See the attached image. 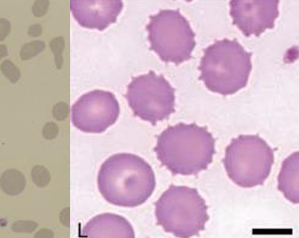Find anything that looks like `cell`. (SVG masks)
I'll return each mask as SVG.
<instances>
[{
	"instance_id": "cell-1",
	"label": "cell",
	"mask_w": 299,
	"mask_h": 238,
	"mask_svg": "<svg viewBox=\"0 0 299 238\" xmlns=\"http://www.w3.org/2000/svg\"><path fill=\"white\" fill-rule=\"evenodd\" d=\"M155 152L173 174L196 175L212 162L215 138L206 127L179 123L159 135Z\"/></svg>"
},
{
	"instance_id": "cell-2",
	"label": "cell",
	"mask_w": 299,
	"mask_h": 238,
	"mask_svg": "<svg viewBox=\"0 0 299 238\" xmlns=\"http://www.w3.org/2000/svg\"><path fill=\"white\" fill-rule=\"evenodd\" d=\"M98 188L108 203L121 207L144 204L155 191L151 166L141 157L119 153L109 157L98 173Z\"/></svg>"
},
{
	"instance_id": "cell-3",
	"label": "cell",
	"mask_w": 299,
	"mask_h": 238,
	"mask_svg": "<svg viewBox=\"0 0 299 238\" xmlns=\"http://www.w3.org/2000/svg\"><path fill=\"white\" fill-rule=\"evenodd\" d=\"M252 53L237 40H218L203 51L199 79L214 93L228 96L247 86L252 70Z\"/></svg>"
},
{
	"instance_id": "cell-4",
	"label": "cell",
	"mask_w": 299,
	"mask_h": 238,
	"mask_svg": "<svg viewBox=\"0 0 299 238\" xmlns=\"http://www.w3.org/2000/svg\"><path fill=\"white\" fill-rule=\"evenodd\" d=\"M155 205L157 224L176 237L198 235L209 219L205 200L195 188L170 185Z\"/></svg>"
},
{
	"instance_id": "cell-5",
	"label": "cell",
	"mask_w": 299,
	"mask_h": 238,
	"mask_svg": "<svg viewBox=\"0 0 299 238\" xmlns=\"http://www.w3.org/2000/svg\"><path fill=\"white\" fill-rule=\"evenodd\" d=\"M274 162V150L259 135H242L233 139L223 159L227 175L242 188L263 185Z\"/></svg>"
},
{
	"instance_id": "cell-6",
	"label": "cell",
	"mask_w": 299,
	"mask_h": 238,
	"mask_svg": "<svg viewBox=\"0 0 299 238\" xmlns=\"http://www.w3.org/2000/svg\"><path fill=\"white\" fill-rule=\"evenodd\" d=\"M150 49L166 63L180 65L192 58L195 34L180 10H161L147 25Z\"/></svg>"
},
{
	"instance_id": "cell-7",
	"label": "cell",
	"mask_w": 299,
	"mask_h": 238,
	"mask_svg": "<svg viewBox=\"0 0 299 238\" xmlns=\"http://www.w3.org/2000/svg\"><path fill=\"white\" fill-rule=\"evenodd\" d=\"M124 97L134 115L152 125L175 112V89L154 71L134 77Z\"/></svg>"
},
{
	"instance_id": "cell-8",
	"label": "cell",
	"mask_w": 299,
	"mask_h": 238,
	"mask_svg": "<svg viewBox=\"0 0 299 238\" xmlns=\"http://www.w3.org/2000/svg\"><path fill=\"white\" fill-rule=\"evenodd\" d=\"M120 107L115 95L105 90L84 94L71 107V122L86 133L100 134L118 119Z\"/></svg>"
},
{
	"instance_id": "cell-9",
	"label": "cell",
	"mask_w": 299,
	"mask_h": 238,
	"mask_svg": "<svg viewBox=\"0 0 299 238\" xmlns=\"http://www.w3.org/2000/svg\"><path fill=\"white\" fill-rule=\"evenodd\" d=\"M279 1H230V15L234 25L246 36H259L273 29L279 16Z\"/></svg>"
},
{
	"instance_id": "cell-10",
	"label": "cell",
	"mask_w": 299,
	"mask_h": 238,
	"mask_svg": "<svg viewBox=\"0 0 299 238\" xmlns=\"http://www.w3.org/2000/svg\"><path fill=\"white\" fill-rule=\"evenodd\" d=\"M120 0H73L70 10L74 18L83 28L104 30L115 23L123 10Z\"/></svg>"
},
{
	"instance_id": "cell-11",
	"label": "cell",
	"mask_w": 299,
	"mask_h": 238,
	"mask_svg": "<svg viewBox=\"0 0 299 238\" xmlns=\"http://www.w3.org/2000/svg\"><path fill=\"white\" fill-rule=\"evenodd\" d=\"M82 234L87 237H135L130 222L123 216L113 213H103L93 218L83 227Z\"/></svg>"
},
{
	"instance_id": "cell-12",
	"label": "cell",
	"mask_w": 299,
	"mask_h": 238,
	"mask_svg": "<svg viewBox=\"0 0 299 238\" xmlns=\"http://www.w3.org/2000/svg\"><path fill=\"white\" fill-rule=\"evenodd\" d=\"M298 152H295L285 159L278 177V189L285 198L298 204Z\"/></svg>"
},
{
	"instance_id": "cell-13",
	"label": "cell",
	"mask_w": 299,
	"mask_h": 238,
	"mask_svg": "<svg viewBox=\"0 0 299 238\" xmlns=\"http://www.w3.org/2000/svg\"><path fill=\"white\" fill-rule=\"evenodd\" d=\"M0 185L5 192L10 195H16L23 191L25 180L22 173L16 170H8L0 179Z\"/></svg>"
},
{
	"instance_id": "cell-14",
	"label": "cell",
	"mask_w": 299,
	"mask_h": 238,
	"mask_svg": "<svg viewBox=\"0 0 299 238\" xmlns=\"http://www.w3.org/2000/svg\"><path fill=\"white\" fill-rule=\"evenodd\" d=\"M1 70L5 76L11 81L12 83H16L20 78V72L18 69L11 62L6 61L1 65Z\"/></svg>"
},
{
	"instance_id": "cell-15",
	"label": "cell",
	"mask_w": 299,
	"mask_h": 238,
	"mask_svg": "<svg viewBox=\"0 0 299 238\" xmlns=\"http://www.w3.org/2000/svg\"><path fill=\"white\" fill-rule=\"evenodd\" d=\"M38 46H39L38 42L25 44L22 48V52H21L22 60H28V58H31L33 55L36 54V51H37L36 49L38 48Z\"/></svg>"
},
{
	"instance_id": "cell-16",
	"label": "cell",
	"mask_w": 299,
	"mask_h": 238,
	"mask_svg": "<svg viewBox=\"0 0 299 238\" xmlns=\"http://www.w3.org/2000/svg\"><path fill=\"white\" fill-rule=\"evenodd\" d=\"M48 2L47 1H36L35 4L33 6L32 12L33 14L36 17H40L46 15L47 13V8H48Z\"/></svg>"
},
{
	"instance_id": "cell-17",
	"label": "cell",
	"mask_w": 299,
	"mask_h": 238,
	"mask_svg": "<svg viewBox=\"0 0 299 238\" xmlns=\"http://www.w3.org/2000/svg\"><path fill=\"white\" fill-rule=\"evenodd\" d=\"M11 31V24L6 19H0V41L3 40L9 35Z\"/></svg>"
},
{
	"instance_id": "cell-18",
	"label": "cell",
	"mask_w": 299,
	"mask_h": 238,
	"mask_svg": "<svg viewBox=\"0 0 299 238\" xmlns=\"http://www.w3.org/2000/svg\"><path fill=\"white\" fill-rule=\"evenodd\" d=\"M40 32H41L40 25H33L29 28V34L30 36H38Z\"/></svg>"
},
{
	"instance_id": "cell-19",
	"label": "cell",
	"mask_w": 299,
	"mask_h": 238,
	"mask_svg": "<svg viewBox=\"0 0 299 238\" xmlns=\"http://www.w3.org/2000/svg\"><path fill=\"white\" fill-rule=\"evenodd\" d=\"M7 54H8L7 47L5 46V45H0V58H3Z\"/></svg>"
}]
</instances>
